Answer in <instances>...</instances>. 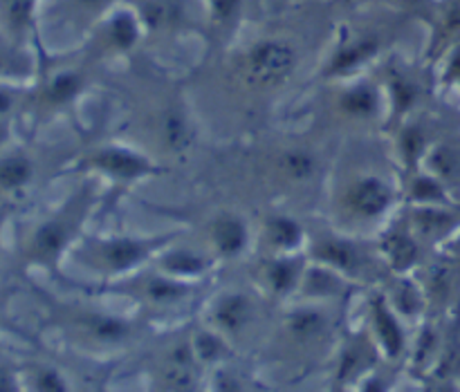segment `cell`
Here are the masks:
<instances>
[{"mask_svg":"<svg viewBox=\"0 0 460 392\" xmlns=\"http://www.w3.org/2000/svg\"><path fill=\"white\" fill-rule=\"evenodd\" d=\"M81 85V76L76 72H61V74L54 76L48 85V99L52 103H66L70 99H75L79 94Z\"/></svg>","mask_w":460,"mask_h":392,"instance_id":"obj_19","label":"cell"},{"mask_svg":"<svg viewBox=\"0 0 460 392\" xmlns=\"http://www.w3.org/2000/svg\"><path fill=\"white\" fill-rule=\"evenodd\" d=\"M295 49L279 40H265L259 43L247 57V70L250 76L259 83H279L286 79L295 67Z\"/></svg>","mask_w":460,"mask_h":392,"instance_id":"obj_1","label":"cell"},{"mask_svg":"<svg viewBox=\"0 0 460 392\" xmlns=\"http://www.w3.org/2000/svg\"><path fill=\"white\" fill-rule=\"evenodd\" d=\"M21 390V379L7 366H0V392H18Z\"/></svg>","mask_w":460,"mask_h":392,"instance_id":"obj_32","label":"cell"},{"mask_svg":"<svg viewBox=\"0 0 460 392\" xmlns=\"http://www.w3.org/2000/svg\"><path fill=\"white\" fill-rule=\"evenodd\" d=\"M371 321L373 330H376L377 341L385 348V353L389 354L391 359L400 357L404 353V332L400 327L398 318L391 312L389 303H386L382 296H377L371 303Z\"/></svg>","mask_w":460,"mask_h":392,"instance_id":"obj_4","label":"cell"},{"mask_svg":"<svg viewBox=\"0 0 460 392\" xmlns=\"http://www.w3.org/2000/svg\"><path fill=\"white\" fill-rule=\"evenodd\" d=\"M36 0H0L3 4L4 21L9 22L12 30H25L31 21V12H34Z\"/></svg>","mask_w":460,"mask_h":392,"instance_id":"obj_22","label":"cell"},{"mask_svg":"<svg viewBox=\"0 0 460 392\" xmlns=\"http://www.w3.org/2000/svg\"><path fill=\"white\" fill-rule=\"evenodd\" d=\"M94 164L99 166L106 173L117 175V178H139V175L148 173L151 166L142 160V157L133 155L128 151H121V148H108L94 155Z\"/></svg>","mask_w":460,"mask_h":392,"instance_id":"obj_8","label":"cell"},{"mask_svg":"<svg viewBox=\"0 0 460 392\" xmlns=\"http://www.w3.org/2000/svg\"><path fill=\"white\" fill-rule=\"evenodd\" d=\"M386 251H389V258L394 260L398 267H409V265L416 260V254H418L416 245H413L407 236H402V233H395V236L389 238V242H386Z\"/></svg>","mask_w":460,"mask_h":392,"instance_id":"obj_24","label":"cell"},{"mask_svg":"<svg viewBox=\"0 0 460 392\" xmlns=\"http://www.w3.org/2000/svg\"><path fill=\"white\" fill-rule=\"evenodd\" d=\"M205 260L200 256L191 254V251H173L164 258V269L173 278H187V276H200L205 272Z\"/></svg>","mask_w":460,"mask_h":392,"instance_id":"obj_17","label":"cell"},{"mask_svg":"<svg viewBox=\"0 0 460 392\" xmlns=\"http://www.w3.org/2000/svg\"><path fill=\"white\" fill-rule=\"evenodd\" d=\"M211 7H214L216 18L229 21V18L236 16L238 7H241V0H211Z\"/></svg>","mask_w":460,"mask_h":392,"instance_id":"obj_30","label":"cell"},{"mask_svg":"<svg viewBox=\"0 0 460 392\" xmlns=\"http://www.w3.org/2000/svg\"><path fill=\"white\" fill-rule=\"evenodd\" d=\"M299 267L290 260H277L268 267V283L277 294H288L299 283Z\"/></svg>","mask_w":460,"mask_h":392,"instance_id":"obj_18","label":"cell"},{"mask_svg":"<svg viewBox=\"0 0 460 392\" xmlns=\"http://www.w3.org/2000/svg\"><path fill=\"white\" fill-rule=\"evenodd\" d=\"M270 236H272L274 245L290 249V247L299 245L301 229L299 224L292 222L290 218H274L272 222H270Z\"/></svg>","mask_w":460,"mask_h":392,"instance_id":"obj_23","label":"cell"},{"mask_svg":"<svg viewBox=\"0 0 460 392\" xmlns=\"http://www.w3.org/2000/svg\"><path fill=\"white\" fill-rule=\"evenodd\" d=\"M211 236H214V242L220 254L225 256H236L238 251H243V247L247 242L245 227L236 218H220L214 224V233Z\"/></svg>","mask_w":460,"mask_h":392,"instance_id":"obj_10","label":"cell"},{"mask_svg":"<svg viewBox=\"0 0 460 392\" xmlns=\"http://www.w3.org/2000/svg\"><path fill=\"white\" fill-rule=\"evenodd\" d=\"M211 317H214L216 327L220 332H225V335H241L250 326L252 317H254V305L243 294H225L216 301Z\"/></svg>","mask_w":460,"mask_h":392,"instance_id":"obj_2","label":"cell"},{"mask_svg":"<svg viewBox=\"0 0 460 392\" xmlns=\"http://www.w3.org/2000/svg\"><path fill=\"white\" fill-rule=\"evenodd\" d=\"M139 30H137V21H135L130 13H119V16L112 18L111 22V39L117 48L128 49L133 48L135 40H137Z\"/></svg>","mask_w":460,"mask_h":392,"instance_id":"obj_21","label":"cell"},{"mask_svg":"<svg viewBox=\"0 0 460 392\" xmlns=\"http://www.w3.org/2000/svg\"><path fill=\"white\" fill-rule=\"evenodd\" d=\"M416 196L420 200H440L443 193H440V187L431 179H418L416 182Z\"/></svg>","mask_w":460,"mask_h":392,"instance_id":"obj_31","label":"cell"},{"mask_svg":"<svg viewBox=\"0 0 460 392\" xmlns=\"http://www.w3.org/2000/svg\"><path fill=\"white\" fill-rule=\"evenodd\" d=\"M283 166L292 178H310L314 170V160L308 152H288Z\"/></svg>","mask_w":460,"mask_h":392,"instance_id":"obj_27","label":"cell"},{"mask_svg":"<svg viewBox=\"0 0 460 392\" xmlns=\"http://www.w3.org/2000/svg\"><path fill=\"white\" fill-rule=\"evenodd\" d=\"M164 137H166V142H169L173 148H182L184 144L189 142V128H187V124H184L182 117L175 115V112L166 115Z\"/></svg>","mask_w":460,"mask_h":392,"instance_id":"obj_26","label":"cell"},{"mask_svg":"<svg viewBox=\"0 0 460 392\" xmlns=\"http://www.w3.org/2000/svg\"><path fill=\"white\" fill-rule=\"evenodd\" d=\"M34 178V166L27 157L9 155L0 160V191H18Z\"/></svg>","mask_w":460,"mask_h":392,"instance_id":"obj_11","label":"cell"},{"mask_svg":"<svg viewBox=\"0 0 460 392\" xmlns=\"http://www.w3.org/2000/svg\"><path fill=\"white\" fill-rule=\"evenodd\" d=\"M102 256L112 272H126L146 256V247L135 240H111L102 247Z\"/></svg>","mask_w":460,"mask_h":392,"instance_id":"obj_9","label":"cell"},{"mask_svg":"<svg viewBox=\"0 0 460 392\" xmlns=\"http://www.w3.org/2000/svg\"><path fill=\"white\" fill-rule=\"evenodd\" d=\"M67 227L58 220L43 222L30 238V256L39 263H54L67 242Z\"/></svg>","mask_w":460,"mask_h":392,"instance_id":"obj_6","label":"cell"},{"mask_svg":"<svg viewBox=\"0 0 460 392\" xmlns=\"http://www.w3.org/2000/svg\"><path fill=\"white\" fill-rule=\"evenodd\" d=\"M395 305H398L402 312L411 314L420 308V301H418V294L411 290V287H402V290L398 292V296H395Z\"/></svg>","mask_w":460,"mask_h":392,"instance_id":"obj_29","label":"cell"},{"mask_svg":"<svg viewBox=\"0 0 460 392\" xmlns=\"http://www.w3.org/2000/svg\"><path fill=\"white\" fill-rule=\"evenodd\" d=\"M349 205L362 218H376L391 205V191L382 179L364 178L349 193Z\"/></svg>","mask_w":460,"mask_h":392,"instance_id":"obj_3","label":"cell"},{"mask_svg":"<svg viewBox=\"0 0 460 392\" xmlns=\"http://www.w3.org/2000/svg\"><path fill=\"white\" fill-rule=\"evenodd\" d=\"M288 330L296 336V339H317L328 330L326 314L319 309H299L288 321Z\"/></svg>","mask_w":460,"mask_h":392,"instance_id":"obj_13","label":"cell"},{"mask_svg":"<svg viewBox=\"0 0 460 392\" xmlns=\"http://www.w3.org/2000/svg\"><path fill=\"white\" fill-rule=\"evenodd\" d=\"M79 326L90 339L106 345L121 344L133 332L128 321H124L119 317H112V314H84V317H79Z\"/></svg>","mask_w":460,"mask_h":392,"instance_id":"obj_7","label":"cell"},{"mask_svg":"<svg viewBox=\"0 0 460 392\" xmlns=\"http://www.w3.org/2000/svg\"><path fill=\"white\" fill-rule=\"evenodd\" d=\"M359 392H389V384H386L380 375H373L364 381L362 390Z\"/></svg>","mask_w":460,"mask_h":392,"instance_id":"obj_33","label":"cell"},{"mask_svg":"<svg viewBox=\"0 0 460 392\" xmlns=\"http://www.w3.org/2000/svg\"><path fill=\"white\" fill-rule=\"evenodd\" d=\"M376 52H377V43H376V40H373V39H364V40H359V43L349 45V48L341 49V52L337 54L335 58H332L331 70L332 72L350 70V67L359 65V63H364V61H367V58H371Z\"/></svg>","mask_w":460,"mask_h":392,"instance_id":"obj_16","label":"cell"},{"mask_svg":"<svg viewBox=\"0 0 460 392\" xmlns=\"http://www.w3.org/2000/svg\"><path fill=\"white\" fill-rule=\"evenodd\" d=\"M193 354L200 363H216L225 357V344L218 335L214 332H200L196 339L191 341Z\"/></svg>","mask_w":460,"mask_h":392,"instance_id":"obj_20","label":"cell"},{"mask_svg":"<svg viewBox=\"0 0 460 392\" xmlns=\"http://www.w3.org/2000/svg\"><path fill=\"white\" fill-rule=\"evenodd\" d=\"M27 388L30 392H70L66 377L52 366H34L27 370Z\"/></svg>","mask_w":460,"mask_h":392,"instance_id":"obj_14","label":"cell"},{"mask_svg":"<svg viewBox=\"0 0 460 392\" xmlns=\"http://www.w3.org/2000/svg\"><path fill=\"white\" fill-rule=\"evenodd\" d=\"M76 3L85 4V7H102V4L108 3V0H76Z\"/></svg>","mask_w":460,"mask_h":392,"instance_id":"obj_35","label":"cell"},{"mask_svg":"<svg viewBox=\"0 0 460 392\" xmlns=\"http://www.w3.org/2000/svg\"><path fill=\"white\" fill-rule=\"evenodd\" d=\"M12 106H13V99H12V94H9L7 90H3V88H0V117H3V115H7V112L12 110Z\"/></svg>","mask_w":460,"mask_h":392,"instance_id":"obj_34","label":"cell"},{"mask_svg":"<svg viewBox=\"0 0 460 392\" xmlns=\"http://www.w3.org/2000/svg\"><path fill=\"white\" fill-rule=\"evenodd\" d=\"M314 256L323 263L332 265V267L341 269V272H355L359 265V256L349 242L341 240H326L314 249Z\"/></svg>","mask_w":460,"mask_h":392,"instance_id":"obj_12","label":"cell"},{"mask_svg":"<svg viewBox=\"0 0 460 392\" xmlns=\"http://www.w3.org/2000/svg\"><path fill=\"white\" fill-rule=\"evenodd\" d=\"M308 290L317 296H328V294H332V292H337V283L332 281L328 274L313 272L308 276Z\"/></svg>","mask_w":460,"mask_h":392,"instance_id":"obj_28","label":"cell"},{"mask_svg":"<svg viewBox=\"0 0 460 392\" xmlns=\"http://www.w3.org/2000/svg\"><path fill=\"white\" fill-rule=\"evenodd\" d=\"M196 354L191 344L178 345L169 353L164 368V381L173 392H193L196 388Z\"/></svg>","mask_w":460,"mask_h":392,"instance_id":"obj_5","label":"cell"},{"mask_svg":"<svg viewBox=\"0 0 460 392\" xmlns=\"http://www.w3.org/2000/svg\"><path fill=\"white\" fill-rule=\"evenodd\" d=\"M189 294V287L184 283L173 281V278H153L146 285L148 301L155 305H171L182 301Z\"/></svg>","mask_w":460,"mask_h":392,"instance_id":"obj_15","label":"cell"},{"mask_svg":"<svg viewBox=\"0 0 460 392\" xmlns=\"http://www.w3.org/2000/svg\"><path fill=\"white\" fill-rule=\"evenodd\" d=\"M344 108L350 112V115L358 117H367L376 110V94L371 92L368 88H355L350 90L349 94L344 97Z\"/></svg>","mask_w":460,"mask_h":392,"instance_id":"obj_25","label":"cell"}]
</instances>
